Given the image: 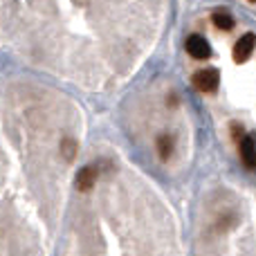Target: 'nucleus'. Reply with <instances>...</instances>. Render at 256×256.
<instances>
[{
  "label": "nucleus",
  "mask_w": 256,
  "mask_h": 256,
  "mask_svg": "<svg viewBox=\"0 0 256 256\" xmlns=\"http://www.w3.org/2000/svg\"><path fill=\"white\" fill-rule=\"evenodd\" d=\"M218 84H220V76L216 70H200L194 74V86L200 92H216Z\"/></svg>",
  "instance_id": "obj_1"
},
{
  "label": "nucleus",
  "mask_w": 256,
  "mask_h": 256,
  "mask_svg": "<svg viewBox=\"0 0 256 256\" xmlns=\"http://www.w3.org/2000/svg\"><path fill=\"white\" fill-rule=\"evenodd\" d=\"M186 52H189L194 58H198V61H204V58L212 56V48H209L207 38L200 34H194L186 38Z\"/></svg>",
  "instance_id": "obj_2"
},
{
  "label": "nucleus",
  "mask_w": 256,
  "mask_h": 256,
  "mask_svg": "<svg viewBox=\"0 0 256 256\" xmlns=\"http://www.w3.org/2000/svg\"><path fill=\"white\" fill-rule=\"evenodd\" d=\"M256 48V36L254 34H245L238 38V43L234 45V61L236 63H245L250 56H252Z\"/></svg>",
  "instance_id": "obj_3"
},
{
  "label": "nucleus",
  "mask_w": 256,
  "mask_h": 256,
  "mask_svg": "<svg viewBox=\"0 0 256 256\" xmlns=\"http://www.w3.org/2000/svg\"><path fill=\"white\" fill-rule=\"evenodd\" d=\"M240 158L248 168H256V140L254 135H245L240 140Z\"/></svg>",
  "instance_id": "obj_4"
},
{
  "label": "nucleus",
  "mask_w": 256,
  "mask_h": 256,
  "mask_svg": "<svg viewBox=\"0 0 256 256\" xmlns=\"http://www.w3.org/2000/svg\"><path fill=\"white\" fill-rule=\"evenodd\" d=\"M97 182V168L94 166H84L76 173V189L79 191H90Z\"/></svg>",
  "instance_id": "obj_5"
},
{
  "label": "nucleus",
  "mask_w": 256,
  "mask_h": 256,
  "mask_svg": "<svg viewBox=\"0 0 256 256\" xmlns=\"http://www.w3.org/2000/svg\"><path fill=\"white\" fill-rule=\"evenodd\" d=\"M212 20H214V25H216L218 30H222V32L234 30V18H232L225 9H216V12L212 14Z\"/></svg>",
  "instance_id": "obj_6"
},
{
  "label": "nucleus",
  "mask_w": 256,
  "mask_h": 256,
  "mask_svg": "<svg viewBox=\"0 0 256 256\" xmlns=\"http://www.w3.org/2000/svg\"><path fill=\"white\" fill-rule=\"evenodd\" d=\"M158 153H160V158H162V160L171 158V153H173V140L168 135L158 137Z\"/></svg>",
  "instance_id": "obj_7"
},
{
  "label": "nucleus",
  "mask_w": 256,
  "mask_h": 256,
  "mask_svg": "<svg viewBox=\"0 0 256 256\" xmlns=\"http://www.w3.org/2000/svg\"><path fill=\"white\" fill-rule=\"evenodd\" d=\"M61 155L68 162H72V160L76 158V142L72 140V137H66V140L61 142Z\"/></svg>",
  "instance_id": "obj_8"
}]
</instances>
